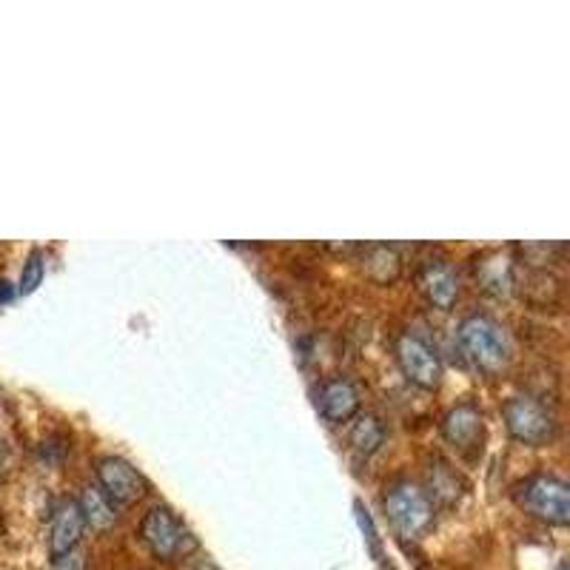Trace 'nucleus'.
<instances>
[{
    "mask_svg": "<svg viewBox=\"0 0 570 570\" xmlns=\"http://www.w3.org/2000/svg\"><path fill=\"white\" fill-rule=\"evenodd\" d=\"M348 442L354 445V451H360L363 456L376 454L385 442V425L380 422V416L374 414H356L351 422Z\"/></svg>",
    "mask_w": 570,
    "mask_h": 570,
    "instance_id": "dca6fc26",
    "label": "nucleus"
},
{
    "mask_svg": "<svg viewBox=\"0 0 570 570\" xmlns=\"http://www.w3.org/2000/svg\"><path fill=\"white\" fill-rule=\"evenodd\" d=\"M462 356L485 376H499L511 363V340L505 328L485 314H471L456 331Z\"/></svg>",
    "mask_w": 570,
    "mask_h": 570,
    "instance_id": "f257e3e1",
    "label": "nucleus"
},
{
    "mask_svg": "<svg viewBox=\"0 0 570 570\" xmlns=\"http://www.w3.org/2000/svg\"><path fill=\"white\" fill-rule=\"evenodd\" d=\"M363 272L371 283L376 285H394L402 274V257L394 246L385 243H371L363 248Z\"/></svg>",
    "mask_w": 570,
    "mask_h": 570,
    "instance_id": "4468645a",
    "label": "nucleus"
},
{
    "mask_svg": "<svg viewBox=\"0 0 570 570\" xmlns=\"http://www.w3.org/2000/svg\"><path fill=\"white\" fill-rule=\"evenodd\" d=\"M431 488H428V497H431V502H442V505H454L456 497H460L462 491V482L460 476H456V471H451L448 465H442V462H436V465H431Z\"/></svg>",
    "mask_w": 570,
    "mask_h": 570,
    "instance_id": "f3484780",
    "label": "nucleus"
},
{
    "mask_svg": "<svg viewBox=\"0 0 570 570\" xmlns=\"http://www.w3.org/2000/svg\"><path fill=\"white\" fill-rule=\"evenodd\" d=\"M78 505H80V513H83L86 528H91L95 533H106L109 528H115V522H117L115 505H111L109 497H106L100 488L86 485L83 491H80Z\"/></svg>",
    "mask_w": 570,
    "mask_h": 570,
    "instance_id": "2eb2a0df",
    "label": "nucleus"
},
{
    "mask_svg": "<svg viewBox=\"0 0 570 570\" xmlns=\"http://www.w3.org/2000/svg\"><path fill=\"white\" fill-rule=\"evenodd\" d=\"M396 363H400L402 374L409 376V383H414L422 391H434L442 383V360L431 345L416 334H400L396 340Z\"/></svg>",
    "mask_w": 570,
    "mask_h": 570,
    "instance_id": "423d86ee",
    "label": "nucleus"
},
{
    "mask_svg": "<svg viewBox=\"0 0 570 570\" xmlns=\"http://www.w3.org/2000/svg\"><path fill=\"white\" fill-rule=\"evenodd\" d=\"M383 570H394V568H383Z\"/></svg>",
    "mask_w": 570,
    "mask_h": 570,
    "instance_id": "412c9836",
    "label": "nucleus"
},
{
    "mask_svg": "<svg viewBox=\"0 0 570 570\" xmlns=\"http://www.w3.org/2000/svg\"><path fill=\"white\" fill-rule=\"evenodd\" d=\"M513 288L522 292V297L531 305L539 308H548V305H557L562 299V277L553 274L548 266H533L528 274H519L513 277Z\"/></svg>",
    "mask_w": 570,
    "mask_h": 570,
    "instance_id": "ddd939ff",
    "label": "nucleus"
},
{
    "mask_svg": "<svg viewBox=\"0 0 570 570\" xmlns=\"http://www.w3.org/2000/svg\"><path fill=\"white\" fill-rule=\"evenodd\" d=\"M502 420H505L508 434L522 445L542 448L557 440L559 422L553 411L542 400L531 394H517L502 405Z\"/></svg>",
    "mask_w": 570,
    "mask_h": 570,
    "instance_id": "20e7f679",
    "label": "nucleus"
},
{
    "mask_svg": "<svg viewBox=\"0 0 570 570\" xmlns=\"http://www.w3.org/2000/svg\"><path fill=\"white\" fill-rule=\"evenodd\" d=\"M52 570H86V557L75 548V551L66 553V557L55 559Z\"/></svg>",
    "mask_w": 570,
    "mask_h": 570,
    "instance_id": "6ab92c4d",
    "label": "nucleus"
},
{
    "mask_svg": "<svg viewBox=\"0 0 570 570\" xmlns=\"http://www.w3.org/2000/svg\"><path fill=\"white\" fill-rule=\"evenodd\" d=\"M98 482L111 505H135L149 491V482L142 480V473L124 456L98 460Z\"/></svg>",
    "mask_w": 570,
    "mask_h": 570,
    "instance_id": "6e6552de",
    "label": "nucleus"
},
{
    "mask_svg": "<svg viewBox=\"0 0 570 570\" xmlns=\"http://www.w3.org/2000/svg\"><path fill=\"white\" fill-rule=\"evenodd\" d=\"M14 299V285L9 279H0V303H9Z\"/></svg>",
    "mask_w": 570,
    "mask_h": 570,
    "instance_id": "aec40b11",
    "label": "nucleus"
},
{
    "mask_svg": "<svg viewBox=\"0 0 570 570\" xmlns=\"http://www.w3.org/2000/svg\"><path fill=\"white\" fill-rule=\"evenodd\" d=\"M416 292L425 297V303H431L434 308H454L456 299H460V277H456L454 266L448 259H425L420 268H416Z\"/></svg>",
    "mask_w": 570,
    "mask_h": 570,
    "instance_id": "1a4fd4ad",
    "label": "nucleus"
},
{
    "mask_svg": "<svg viewBox=\"0 0 570 570\" xmlns=\"http://www.w3.org/2000/svg\"><path fill=\"white\" fill-rule=\"evenodd\" d=\"M473 277L482 292L491 297H508L513 292V277H517V259L511 248H491L473 257Z\"/></svg>",
    "mask_w": 570,
    "mask_h": 570,
    "instance_id": "9d476101",
    "label": "nucleus"
},
{
    "mask_svg": "<svg viewBox=\"0 0 570 570\" xmlns=\"http://www.w3.org/2000/svg\"><path fill=\"white\" fill-rule=\"evenodd\" d=\"M43 254L40 252H32L29 254V259L23 263V272H20V285H18V292L20 294H32L35 288H38L40 283H43Z\"/></svg>",
    "mask_w": 570,
    "mask_h": 570,
    "instance_id": "a211bd4d",
    "label": "nucleus"
},
{
    "mask_svg": "<svg viewBox=\"0 0 570 570\" xmlns=\"http://www.w3.org/2000/svg\"><path fill=\"white\" fill-rule=\"evenodd\" d=\"M140 539L149 548V553L160 562H175L177 557H186L195 551L197 542L183 531V525L175 519L169 508L155 505L140 522Z\"/></svg>",
    "mask_w": 570,
    "mask_h": 570,
    "instance_id": "39448f33",
    "label": "nucleus"
},
{
    "mask_svg": "<svg viewBox=\"0 0 570 570\" xmlns=\"http://www.w3.org/2000/svg\"><path fill=\"white\" fill-rule=\"evenodd\" d=\"M513 497L531 517L548 525L564 528L570 522V488L553 473H531L513 488Z\"/></svg>",
    "mask_w": 570,
    "mask_h": 570,
    "instance_id": "7ed1b4c3",
    "label": "nucleus"
},
{
    "mask_svg": "<svg viewBox=\"0 0 570 570\" xmlns=\"http://www.w3.org/2000/svg\"><path fill=\"white\" fill-rule=\"evenodd\" d=\"M442 436L456 454L480 456L482 442H485V416L473 402H460L442 416Z\"/></svg>",
    "mask_w": 570,
    "mask_h": 570,
    "instance_id": "0eeeda50",
    "label": "nucleus"
},
{
    "mask_svg": "<svg viewBox=\"0 0 570 570\" xmlns=\"http://www.w3.org/2000/svg\"><path fill=\"white\" fill-rule=\"evenodd\" d=\"M317 409L328 422H348L360 411V391L345 376H328L317 391Z\"/></svg>",
    "mask_w": 570,
    "mask_h": 570,
    "instance_id": "f8f14e48",
    "label": "nucleus"
},
{
    "mask_svg": "<svg viewBox=\"0 0 570 570\" xmlns=\"http://www.w3.org/2000/svg\"><path fill=\"white\" fill-rule=\"evenodd\" d=\"M86 531L83 513H80L78 499H63L52 513V528H49V557L60 559L71 553L80 544Z\"/></svg>",
    "mask_w": 570,
    "mask_h": 570,
    "instance_id": "9b49d317",
    "label": "nucleus"
},
{
    "mask_svg": "<svg viewBox=\"0 0 570 570\" xmlns=\"http://www.w3.org/2000/svg\"><path fill=\"white\" fill-rule=\"evenodd\" d=\"M562 570H564V568H562Z\"/></svg>",
    "mask_w": 570,
    "mask_h": 570,
    "instance_id": "4be33fe9",
    "label": "nucleus"
},
{
    "mask_svg": "<svg viewBox=\"0 0 570 570\" xmlns=\"http://www.w3.org/2000/svg\"><path fill=\"white\" fill-rule=\"evenodd\" d=\"M383 508L385 517H389V525L402 539H420L428 528L434 525V502L425 493V488L411 480L391 482L385 488Z\"/></svg>",
    "mask_w": 570,
    "mask_h": 570,
    "instance_id": "f03ea898",
    "label": "nucleus"
}]
</instances>
